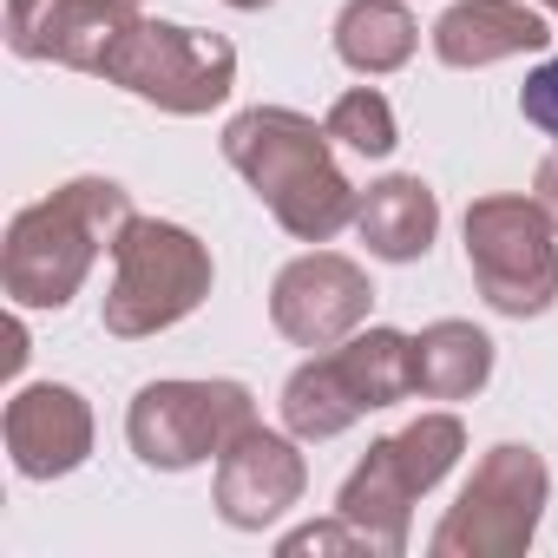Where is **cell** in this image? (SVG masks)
<instances>
[{
	"label": "cell",
	"instance_id": "obj_5",
	"mask_svg": "<svg viewBox=\"0 0 558 558\" xmlns=\"http://www.w3.org/2000/svg\"><path fill=\"white\" fill-rule=\"evenodd\" d=\"M466 453V427L453 414H421L408 421L401 434L375 440L362 453V466L342 480L336 493V512L381 551V558H401L408 551V519H414V499L434 493L453 460Z\"/></svg>",
	"mask_w": 558,
	"mask_h": 558
},
{
	"label": "cell",
	"instance_id": "obj_6",
	"mask_svg": "<svg viewBox=\"0 0 558 558\" xmlns=\"http://www.w3.org/2000/svg\"><path fill=\"white\" fill-rule=\"evenodd\" d=\"M106 86L138 93L145 106L171 112V119H197L217 112L236 86V47L223 34L204 27H178V21H132L125 40L106 53Z\"/></svg>",
	"mask_w": 558,
	"mask_h": 558
},
{
	"label": "cell",
	"instance_id": "obj_3",
	"mask_svg": "<svg viewBox=\"0 0 558 558\" xmlns=\"http://www.w3.org/2000/svg\"><path fill=\"white\" fill-rule=\"evenodd\" d=\"M414 395V336L401 329H355L349 342L310 355L283 381V427L296 440H336L362 414H381Z\"/></svg>",
	"mask_w": 558,
	"mask_h": 558
},
{
	"label": "cell",
	"instance_id": "obj_21",
	"mask_svg": "<svg viewBox=\"0 0 558 558\" xmlns=\"http://www.w3.org/2000/svg\"><path fill=\"white\" fill-rule=\"evenodd\" d=\"M532 204H538V210H545V223L558 230V151L532 171Z\"/></svg>",
	"mask_w": 558,
	"mask_h": 558
},
{
	"label": "cell",
	"instance_id": "obj_24",
	"mask_svg": "<svg viewBox=\"0 0 558 558\" xmlns=\"http://www.w3.org/2000/svg\"><path fill=\"white\" fill-rule=\"evenodd\" d=\"M112 8H138V0H112Z\"/></svg>",
	"mask_w": 558,
	"mask_h": 558
},
{
	"label": "cell",
	"instance_id": "obj_19",
	"mask_svg": "<svg viewBox=\"0 0 558 558\" xmlns=\"http://www.w3.org/2000/svg\"><path fill=\"white\" fill-rule=\"evenodd\" d=\"M283 551L296 558V551H375V545H368V538H362V532H355L342 512H336V519H316V525H296V532H283Z\"/></svg>",
	"mask_w": 558,
	"mask_h": 558
},
{
	"label": "cell",
	"instance_id": "obj_20",
	"mask_svg": "<svg viewBox=\"0 0 558 558\" xmlns=\"http://www.w3.org/2000/svg\"><path fill=\"white\" fill-rule=\"evenodd\" d=\"M519 112H525V125H538V132L558 145V60H545V66L519 86Z\"/></svg>",
	"mask_w": 558,
	"mask_h": 558
},
{
	"label": "cell",
	"instance_id": "obj_25",
	"mask_svg": "<svg viewBox=\"0 0 558 558\" xmlns=\"http://www.w3.org/2000/svg\"><path fill=\"white\" fill-rule=\"evenodd\" d=\"M538 8H551V14H558V0H538Z\"/></svg>",
	"mask_w": 558,
	"mask_h": 558
},
{
	"label": "cell",
	"instance_id": "obj_1",
	"mask_svg": "<svg viewBox=\"0 0 558 558\" xmlns=\"http://www.w3.org/2000/svg\"><path fill=\"white\" fill-rule=\"evenodd\" d=\"M329 145H336L329 125L290 106H250L223 125V158L243 171V184L269 204V217L296 243H329L362 210V191L342 178Z\"/></svg>",
	"mask_w": 558,
	"mask_h": 558
},
{
	"label": "cell",
	"instance_id": "obj_13",
	"mask_svg": "<svg viewBox=\"0 0 558 558\" xmlns=\"http://www.w3.org/2000/svg\"><path fill=\"white\" fill-rule=\"evenodd\" d=\"M132 21L138 8H112V0H8V47L14 60L106 73V53L125 40Z\"/></svg>",
	"mask_w": 558,
	"mask_h": 558
},
{
	"label": "cell",
	"instance_id": "obj_18",
	"mask_svg": "<svg viewBox=\"0 0 558 558\" xmlns=\"http://www.w3.org/2000/svg\"><path fill=\"white\" fill-rule=\"evenodd\" d=\"M329 138L336 145H349V151H362V158H388L395 145H401V125H395V106L375 93V86H355V93H342L336 106H329Z\"/></svg>",
	"mask_w": 558,
	"mask_h": 558
},
{
	"label": "cell",
	"instance_id": "obj_10",
	"mask_svg": "<svg viewBox=\"0 0 558 558\" xmlns=\"http://www.w3.org/2000/svg\"><path fill=\"white\" fill-rule=\"evenodd\" d=\"M368 303H375L368 269L355 256H336V250H310V256L283 263L276 283H269V323H276V336L296 342V349L349 342L368 323Z\"/></svg>",
	"mask_w": 558,
	"mask_h": 558
},
{
	"label": "cell",
	"instance_id": "obj_12",
	"mask_svg": "<svg viewBox=\"0 0 558 558\" xmlns=\"http://www.w3.org/2000/svg\"><path fill=\"white\" fill-rule=\"evenodd\" d=\"M0 440L21 480H66L93 460V408L66 381H34L0 414Z\"/></svg>",
	"mask_w": 558,
	"mask_h": 558
},
{
	"label": "cell",
	"instance_id": "obj_11",
	"mask_svg": "<svg viewBox=\"0 0 558 558\" xmlns=\"http://www.w3.org/2000/svg\"><path fill=\"white\" fill-rule=\"evenodd\" d=\"M217 519L236 532H263L276 525L303 493H310V460L296 447V434H276L263 421H250L223 453H217Z\"/></svg>",
	"mask_w": 558,
	"mask_h": 558
},
{
	"label": "cell",
	"instance_id": "obj_7",
	"mask_svg": "<svg viewBox=\"0 0 558 558\" xmlns=\"http://www.w3.org/2000/svg\"><path fill=\"white\" fill-rule=\"evenodd\" d=\"M545 499H551L545 460L519 440H499V447H486V460L473 466V480L434 525L427 551L434 558H519L538 538Z\"/></svg>",
	"mask_w": 558,
	"mask_h": 558
},
{
	"label": "cell",
	"instance_id": "obj_22",
	"mask_svg": "<svg viewBox=\"0 0 558 558\" xmlns=\"http://www.w3.org/2000/svg\"><path fill=\"white\" fill-rule=\"evenodd\" d=\"M21 362H27V323L14 310V323H8V375H21Z\"/></svg>",
	"mask_w": 558,
	"mask_h": 558
},
{
	"label": "cell",
	"instance_id": "obj_2",
	"mask_svg": "<svg viewBox=\"0 0 558 558\" xmlns=\"http://www.w3.org/2000/svg\"><path fill=\"white\" fill-rule=\"evenodd\" d=\"M125 223L132 191L112 178H73L53 197L14 210L8 243H0V283H8L14 310H66Z\"/></svg>",
	"mask_w": 558,
	"mask_h": 558
},
{
	"label": "cell",
	"instance_id": "obj_8",
	"mask_svg": "<svg viewBox=\"0 0 558 558\" xmlns=\"http://www.w3.org/2000/svg\"><path fill=\"white\" fill-rule=\"evenodd\" d=\"M466 269L480 296L525 323V316H545L558 303V230L545 223V210L532 197H473L466 204Z\"/></svg>",
	"mask_w": 558,
	"mask_h": 558
},
{
	"label": "cell",
	"instance_id": "obj_4",
	"mask_svg": "<svg viewBox=\"0 0 558 558\" xmlns=\"http://www.w3.org/2000/svg\"><path fill=\"white\" fill-rule=\"evenodd\" d=\"M210 250L165 217H132L112 243V290H106V336L145 342L158 329H178L210 296Z\"/></svg>",
	"mask_w": 558,
	"mask_h": 558
},
{
	"label": "cell",
	"instance_id": "obj_9",
	"mask_svg": "<svg viewBox=\"0 0 558 558\" xmlns=\"http://www.w3.org/2000/svg\"><path fill=\"white\" fill-rule=\"evenodd\" d=\"M250 421H256V401L243 381H145L125 408V440L145 466L191 473L217 460Z\"/></svg>",
	"mask_w": 558,
	"mask_h": 558
},
{
	"label": "cell",
	"instance_id": "obj_17",
	"mask_svg": "<svg viewBox=\"0 0 558 558\" xmlns=\"http://www.w3.org/2000/svg\"><path fill=\"white\" fill-rule=\"evenodd\" d=\"M421 47V27L408 14V0H349L336 14V53L342 66L381 80V73H401Z\"/></svg>",
	"mask_w": 558,
	"mask_h": 558
},
{
	"label": "cell",
	"instance_id": "obj_14",
	"mask_svg": "<svg viewBox=\"0 0 558 558\" xmlns=\"http://www.w3.org/2000/svg\"><path fill=\"white\" fill-rule=\"evenodd\" d=\"M551 27L532 0H453V8L434 21V53L460 73L519 60V53H545Z\"/></svg>",
	"mask_w": 558,
	"mask_h": 558
},
{
	"label": "cell",
	"instance_id": "obj_23",
	"mask_svg": "<svg viewBox=\"0 0 558 558\" xmlns=\"http://www.w3.org/2000/svg\"><path fill=\"white\" fill-rule=\"evenodd\" d=\"M223 8H236V14H256V8H269V0H223Z\"/></svg>",
	"mask_w": 558,
	"mask_h": 558
},
{
	"label": "cell",
	"instance_id": "obj_15",
	"mask_svg": "<svg viewBox=\"0 0 558 558\" xmlns=\"http://www.w3.org/2000/svg\"><path fill=\"white\" fill-rule=\"evenodd\" d=\"M355 236H362L368 256H381V263H421V256L434 250V236H440V197H434L421 178L395 171V178H381V184L362 191Z\"/></svg>",
	"mask_w": 558,
	"mask_h": 558
},
{
	"label": "cell",
	"instance_id": "obj_16",
	"mask_svg": "<svg viewBox=\"0 0 558 558\" xmlns=\"http://www.w3.org/2000/svg\"><path fill=\"white\" fill-rule=\"evenodd\" d=\"M493 381V336L473 323H427L414 336V395L421 401H473Z\"/></svg>",
	"mask_w": 558,
	"mask_h": 558
}]
</instances>
